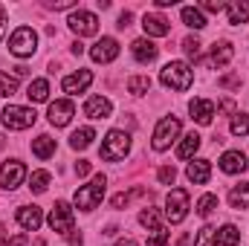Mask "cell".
Segmentation results:
<instances>
[{"label": "cell", "mask_w": 249, "mask_h": 246, "mask_svg": "<svg viewBox=\"0 0 249 246\" xmlns=\"http://www.w3.org/2000/svg\"><path fill=\"white\" fill-rule=\"evenodd\" d=\"M160 81L165 84V87H171V90H188L191 87V81H194V72H191V67L186 61H168L162 67V72H160Z\"/></svg>", "instance_id": "cell-1"}, {"label": "cell", "mask_w": 249, "mask_h": 246, "mask_svg": "<svg viewBox=\"0 0 249 246\" xmlns=\"http://www.w3.org/2000/svg\"><path fill=\"white\" fill-rule=\"evenodd\" d=\"M105 188H107V177H105V174H96V177L90 180V185H81V188L75 191V206H78L81 211H93V209L102 203Z\"/></svg>", "instance_id": "cell-2"}, {"label": "cell", "mask_w": 249, "mask_h": 246, "mask_svg": "<svg viewBox=\"0 0 249 246\" xmlns=\"http://www.w3.org/2000/svg\"><path fill=\"white\" fill-rule=\"evenodd\" d=\"M35 50H38V35H35V29L18 26V29L12 32V38H9V53H12L15 58H29V55H35Z\"/></svg>", "instance_id": "cell-3"}, {"label": "cell", "mask_w": 249, "mask_h": 246, "mask_svg": "<svg viewBox=\"0 0 249 246\" xmlns=\"http://www.w3.org/2000/svg\"><path fill=\"white\" fill-rule=\"evenodd\" d=\"M127 151H130V136L124 130H110L102 142V159H107V162L124 159Z\"/></svg>", "instance_id": "cell-4"}, {"label": "cell", "mask_w": 249, "mask_h": 246, "mask_svg": "<svg viewBox=\"0 0 249 246\" xmlns=\"http://www.w3.org/2000/svg\"><path fill=\"white\" fill-rule=\"evenodd\" d=\"M75 217H72V209H70V203L67 200H58L55 206H53V211H50V226H53V232H58L64 235L67 241L75 235Z\"/></svg>", "instance_id": "cell-5"}, {"label": "cell", "mask_w": 249, "mask_h": 246, "mask_svg": "<svg viewBox=\"0 0 249 246\" xmlns=\"http://www.w3.org/2000/svg\"><path fill=\"white\" fill-rule=\"evenodd\" d=\"M0 119H3V124H6L9 130H26V127L35 124L38 113H35L32 107H23V105H9Z\"/></svg>", "instance_id": "cell-6"}, {"label": "cell", "mask_w": 249, "mask_h": 246, "mask_svg": "<svg viewBox=\"0 0 249 246\" xmlns=\"http://www.w3.org/2000/svg\"><path fill=\"white\" fill-rule=\"evenodd\" d=\"M180 119L177 116H165V119H160L157 124V130H154V139H151V145H154V151H165V148H171V142L180 136Z\"/></svg>", "instance_id": "cell-7"}, {"label": "cell", "mask_w": 249, "mask_h": 246, "mask_svg": "<svg viewBox=\"0 0 249 246\" xmlns=\"http://www.w3.org/2000/svg\"><path fill=\"white\" fill-rule=\"evenodd\" d=\"M188 214V191L183 188H171L165 197V217L171 223H183Z\"/></svg>", "instance_id": "cell-8"}, {"label": "cell", "mask_w": 249, "mask_h": 246, "mask_svg": "<svg viewBox=\"0 0 249 246\" xmlns=\"http://www.w3.org/2000/svg\"><path fill=\"white\" fill-rule=\"evenodd\" d=\"M70 29L81 38V35H96L99 32V18L93 15V12H84V9H78V12H72L70 15Z\"/></svg>", "instance_id": "cell-9"}, {"label": "cell", "mask_w": 249, "mask_h": 246, "mask_svg": "<svg viewBox=\"0 0 249 246\" xmlns=\"http://www.w3.org/2000/svg\"><path fill=\"white\" fill-rule=\"evenodd\" d=\"M23 177H26V168H23V162H18V159H9V162H3V168H0V185H3L6 191L18 188V185L23 183Z\"/></svg>", "instance_id": "cell-10"}, {"label": "cell", "mask_w": 249, "mask_h": 246, "mask_svg": "<svg viewBox=\"0 0 249 246\" xmlns=\"http://www.w3.org/2000/svg\"><path fill=\"white\" fill-rule=\"evenodd\" d=\"M72 116H75V107H72V102H67V99L53 102V105H50V110H47V119H50V124H55V127L70 124Z\"/></svg>", "instance_id": "cell-11"}, {"label": "cell", "mask_w": 249, "mask_h": 246, "mask_svg": "<svg viewBox=\"0 0 249 246\" xmlns=\"http://www.w3.org/2000/svg\"><path fill=\"white\" fill-rule=\"evenodd\" d=\"M116 55H119V44H116L113 38H102V41H96L93 50H90V58L96 64H110Z\"/></svg>", "instance_id": "cell-12"}, {"label": "cell", "mask_w": 249, "mask_h": 246, "mask_svg": "<svg viewBox=\"0 0 249 246\" xmlns=\"http://www.w3.org/2000/svg\"><path fill=\"white\" fill-rule=\"evenodd\" d=\"M90 81H93V72H90V70H78V72H72V75L64 78L61 87H64V93L78 96V93H84V90L90 87Z\"/></svg>", "instance_id": "cell-13"}, {"label": "cell", "mask_w": 249, "mask_h": 246, "mask_svg": "<svg viewBox=\"0 0 249 246\" xmlns=\"http://www.w3.org/2000/svg\"><path fill=\"white\" fill-rule=\"evenodd\" d=\"M188 110H191V119L197 124H212L217 107H214V102H209V99H191Z\"/></svg>", "instance_id": "cell-14"}, {"label": "cell", "mask_w": 249, "mask_h": 246, "mask_svg": "<svg viewBox=\"0 0 249 246\" xmlns=\"http://www.w3.org/2000/svg\"><path fill=\"white\" fill-rule=\"evenodd\" d=\"M18 223L26 229V232H38V226L44 223V211L38 206H20L18 209Z\"/></svg>", "instance_id": "cell-15"}, {"label": "cell", "mask_w": 249, "mask_h": 246, "mask_svg": "<svg viewBox=\"0 0 249 246\" xmlns=\"http://www.w3.org/2000/svg\"><path fill=\"white\" fill-rule=\"evenodd\" d=\"M130 50H133V58L139 64H151L160 55V50H157V44H154L151 38H136V41L130 44Z\"/></svg>", "instance_id": "cell-16"}, {"label": "cell", "mask_w": 249, "mask_h": 246, "mask_svg": "<svg viewBox=\"0 0 249 246\" xmlns=\"http://www.w3.org/2000/svg\"><path fill=\"white\" fill-rule=\"evenodd\" d=\"M247 168H249V162L241 151H226L220 157V171H226V174H244Z\"/></svg>", "instance_id": "cell-17"}, {"label": "cell", "mask_w": 249, "mask_h": 246, "mask_svg": "<svg viewBox=\"0 0 249 246\" xmlns=\"http://www.w3.org/2000/svg\"><path fill=\"white\" fill-rule=\"evenodd\" d=\"M110 110H113V105L105 96H90L84 105V116H90V119H107Z\"/></svg>", "instance_id": "cell-18"}, {"label": "cell", "mask_w": 249, "mask_h": 246, "mask_svg": "<svg viewBox=\"0 0 249 246\" xmlns=\"http://www.w3.org/2000/svg\"><path fill=\"white\" fill-rule=\"evenodd\" d=\"M186 177H188V183H194V185L209 183V177H212V162H209V159H194V162H188Z\"/></svg>", "instance_id": "cell-19"}, {"label": "cell", "mask_w": 249, "mask_h": 246, "mask_svg": "<svg viewBox=\"0 0 249 246\" xmlns=\"http://www.w3.org/2000/svg\"><path fill=\"white\" fill-rule=\"evenodd\" d=\"M142 29H145V35H151V38H162V35L171 32L168 20H165L162 15H145V18H142Z\"/></svg>", "instance_id": "cell-20"}, {"label": "cell", "mask_w": 249, "mask_h": 246, "mask_svg": "<svg viewBox=\"0 0 249 246\" xmlns=\"http://www.w3.org/2000/svg\"><path fill=\"white\" fill-rule=\"evenodd\" d=\"M232 55H235V50H232V44L229 41H220V44H214L212 47V55H209V67H214V70H220V67H226V64L232 61Z\"/></svg>", "instance_id": "cell-21"}, {"label": "cell", "mask_w": 249, "mask_h": 246, "mask_svg": "<svg viewBox=\"0 0 249 246\" xmlns=\"http://www.w3.org/2000/svg\"><path fill=\"white\" fill-rule=\"evenodd\" d=\"M93 139H96V130H93V127H78V130H72V136H70V148H72V151H84V148H90Z\"/></svg>", "instance_id": "cell-22"}, {"label": "cell", "mask_w": 249, "mask_h": 246, "mask_svg": "<svg viewBox=\"0 0 249 246\" xmlns=\"http://www.w3.org/2000/svg\"><path fill=\"white\" fill-rule=\"evenodd\" d=\"M32 154L38 157V159H50L53 154H55V139L53 136H38V139H32Z\"/></svg>", "instance_id": "cell-23"}, {"label": "cell", "mask_w": 249, "mask_h": 246, "mask_svg": "<svg viewBox=\"0 0 249 246\" xmlns=\"http://www.w3.org/2000/svg\"><path fill=\"white\" fill-rule=\"evenodd\" d=\"M238 241H241V232H238V226H232V223H226L223 229L214 232V246H235Z\"/></svg>", "instance_id": "cell-24"}, {"label": "cell", "mask_w": 249, "mask_h": 246, "mask_svg": "<svg viewBox=\"0 0 249 246\" xmlns=\"http://www.w3.org/2000/svg\"><path fill=\"white\" fill-rule=\"evenodd\" d=\"M229 206L238 209V211L241 209H249V183H241L229 191Z\"/></svg>", "instance_id": "cell-25"}, {"label": "cell", "mask_w": 249, "mask_h": 246, "mask_svg": "<svg viewBox=\"0 0 249 246\" xmlns=\"http://www.w3.org/2000/svg\"><path fill=\"white\" fill-rule=\"evenodd\" d=\"M26 96H29V102H47V99H50V81H47V78H35V81H29Z\"/></svg>", "instance_id": "cell-26"}, {"label": "cell", "mask_w": 249, "mask_h": 246, "mask_svg": "<svg viewBox=\"0 0 249 246\" xmlns=\"http://www.w3.org/2000/svg\"><path fill=\"white\" fill-rule=\"evenodd\" d=\"M229 12V23H247L249 20V0H235L226 6Z\"/></svg>", "instance_id": "cell-27"}, {"label": "cell", "mask_w": 249, "mask_h": 246, "mask_svg": "<svg viewBox=\"0 0 249 246\" xmlns=\"http://www.w3.org/2000/svg\"><path fill=\"white\" fill-rule=\"evenodd\" d=\"M197 151H200V136H197V133H188L186 139L180 142V148H177V157H180V159H191Z\"/></svg>", "instance_id": "cell-28"}, {"label": "cell", "mask_w": 249, "mask_h": 246, "mask_svg": "<svg viewBox=\"0 0 249 246\" xmlns=\"http://www.w3.org/2000/svg\"><path fill=\"white\" fill-rule=\"evenodd\" d=\"M183 23L191 26V29H203V26H206V18H203L200 9H194V6H183Z\"/></svg>", "instance_id": "cell-29"}, {"label": "cell", "mask_w": 249, "mask_h": 246, "mask_svg": "<svg viewBox=\"0 0 249 246\" xmlns=\"http://www.w3.org/2000/svg\"><path fill=\"white\" fill-rule=\"evenodd\" d=\"M148 90H151V78H148V75H133V78H127V93L145 96Z\"/></svg>", "instance_id": "cell-30"}, {"label": "cell", "mask_w": 249, "mask_h": 246, "mask_svg": "<svg viewBox=\"0 0 249 246\" xmlns=\"http://www.w3.org/2000/svg\"><path fill=\"white\" fill-rule=\"evenodd\" d=\"M50 180H53L50 171H35V174L29 177V188H32L35 194H44V191L50 188Z\"/></svg>", "instance_id": "cell-31"}, {"label": "cell", "mask_w": 249, "mask_h": 246, "mask_svg": "<svg viewBox=\"0 0 249 246\" xmlns=\"http://www.w3.org/2000/svg\"><path fill=\"white\" fill-rule=\"evenodd\" d=\"M139 223L148 229V232H160L162 226H160V214H157V209H145L142 214H139Z\"/></svg>", "instance_id": "cell-32"}, {"label": "cell", "mask_w": 249, "mask_h": 246, "mask_svg": "<svg viewBox=\"0 0 249 246\" xmlns=\"http://www.w3.org/2000/svg\"><path fill=\"white\" fill-rule=\"evenodd\" d=\"M214 209H217V197H214V194H203V197L197 200V214H200V217H209Z\"/></svg>", "instance_id": "cell-33"}, {"label": "cell", "mask_w": 249, "mask_h": 246, "mask_svg": "<svg viewBox=\"0 0 249 246\" xmlns=\"http://www.w3.org/2000/svg\"><path fill=\"white\" fill-rule=\"evenodd\" d=\"M229 130H232L235 136H247L249 133V116L247 113H235V116H232V124H229Z\"/></svg>", "instance_id": "cell-34"}, {"label": "cell", "mask_w": 249, "mask_h": 246, "mask_svg": "<svg viewBox=\"0 0 249 246\" xmlns=\"http://www.w3.org/2000/svg\"><path fill=\"white\" fill-rule=\"evenodd\" d=\"M0 93L3 96H15L18 93V78L15 75H6L3 70H0Z\"/></svg>", "instance_id": "cell-35"}, {"label": "cell", "mask_w": 249, "mask_h": 246, "mask_svg": "<svg viewBox=\"0 0 249 246\" xmlns=\"http://www.w3.org/2000/svg\"><path fill=\"white\" fill-rule=\"evenodd\" d=\"M200 47H203V44H200L197 38H186V41H183V50H186V55L191 61H200Z\"/></svg>", "instance_id": "cell-36"}, {"label": "cell", "mask_w": 249, "mask_h": 246, "mask_svg": "<svg viewBox=\"0 0 249 246\" xmlns=\"http://www.w3.org/2000/svg\"><path fill=\"white\" fill-rule=\"evenodd\" d=\"M194 246H214V229H212V226H203V229L197 232Z\"/></svg>", "instance_id": "cell-37"}, {"label": "cell", "mask_w": 249, "mask_h": 246, "mask_svg": "<svg viewBox=\"0 0 249 246\" xmlns=\"http://www.w3.org/2000/svg\"><path fill=\"white\" fill-rule=\"evenodd\" d=\"M139 194H145V191H142V188H136V191H130V194H116V197H113V209H122V206H127V203H130L133 197H139Z\"/></svg>", "instance_id": "cell-38"}, {"label": "cell", "mask_w": 249, "mask_h": 246, "mask_svg": "<svg viewBox=\"0 0 249 246\" xmlns=\"http://www.w3.org/2000/svg\"><path fill=\"white\" fill-rule=\"evenodd\" d=\"M157 177H160V183H174V180H177V171H174V165H165V168H160V174H157Z\"/></svg>", "instance_id": "cell-39"}, {"label": "cell", "mask_w": 249, "mask_h": 246, "mask_svg": "<svg viewBox=\"0 0 249 246\" xmlns=\"http://www.w3.org/2000/svg\"><path fill=\"white\" fill-rule=\"evenodd\" d=\"M165 241H168V232H165V229H160V232H151L148 246H165Z\"/></svg>", "instance_id": "cell-40"}, {"label": "cell", "mask_w": 249, "mask_h": 246, "mask_svg": "<svg viewBox=\"0 0 249 246\" xmlns=\"http://www.w3.org/2000/svg\"><path fill=\"white\" fill-rule=\"evenodd\" d=\"M200 9H206V12H223L226 3H220V0H206V3H200Z\"/></svg>", "instance_id": "cell-41"}, {"label": "cell", "mask_w": 249, "mask_h": 246, "mask_svg": "<svg viewBox=\"0 0 249 246\" xmlns=\"http://www.w3.org/2000/svg\"><path fill=\"white\" fill-rule=\"evenodd\" d=\"M75 6V0H50L47 3V9H72Z\"/></svg>", "instance_id": "cell-42"}, {"label": "cell", "mask_w": 249, "mask_h": 246, "mask_svg": "<svg viewBox=\"0 0 249 246\" xmlns=\"http://www.w3.org/2000/svg\"><path fill=\"white\" fill-rule=\"evenodd\" d=\"M75 174H78V177H87V174H90V162H87V159H78V162H75Z\"/></svg>", "instance_id": "cell-43"}, {"label": "cell", "mask_w": 249, "mask_h": 246, "mask_svg": "<svg viewBox=\"0 0 249 246\" xmlns=\"http://www.w3.org/2000/svg\"><path fill=\"white\" fill-rule=\"evenodd\" d=\"M238 84H241L238 75H226V78H220V87H238Z\"/></svg>", "instance_id": "cell-44"}, {"label": "cell", "mask_w": 249, "mask_h": 246, "mask_svg": "<svg viewBox=\"0 0 249 246\" xmlns=\"http://www.w3.org/2000/svg\"><path fill=\"white\" fill-rule=\"evenodd\" d=\"M130 20H133V15H130V12H122V15H119V23H116V26H119V29H127V26H130Z\"/></svg>", "instance_id": "cell-45"}, {"label": "cell", "mask_w": 249, "mask_h": 246, "mask_svg": "<svg viewBox=\"0 0 249 246\" xmlns=\"http://www.w3.org/2000/svg\"><path fill=\"white\" fill-rule=\"evenodd\" d=\"M6 246H26V235H15V238H12Z\"/></svg>", "instance_id": "cell-46"}, {"label": "cell", "mask_w": 249, "mask_h": 246, "mask_svg": "<svg viewBox=\"0 0 249 246\" xmlns=\"http://www.w3.org/2000/svg\"><path fill=\"white\" fill-rule=\"evenodd\" d=\"M116 246H139L136 241H130V238H122V241H116Z\"/></svg>", "instance_id": "cell-47"}, {"label": "cell", "mask_w": 249, "mask_h": 246, "mask_svg": "<svg viewBox=\"0 0 249 246\" xmlns=\"http://www.w3.org/2000/svg\"><path fill=\"white\" fill-rule=\"evenodd\" d=\"M177 246H188V238H186V235L180 238V244H177Z\"/></svg>", "instance_id": "cell-48"}, {"label": "cell", "mask_w": 249, "mask_h": 246, "mask_svg": "<svg viewBox=\"0 0 249 246\" xmlns=\"http://www.w3.org/2000/svg\"><path fill=\"white\" fill-rule=\"evenodd\" d=\"M3 145H6V136H3V133H0V148H3Z\"/></svg>", "instance_id": "cell-49"}, {"label": "cell", "mask_w": 249, "mask_h": 246, "mask_svg": "<svg viewBox=\"0 0 249 246\" xmlns=\"http://www.w3.org/2000/svg\"><path fill=\"white\" fill-rule=\"evenodd\" d=\"M0 246H3V229H0Z\"/></svg>", "instance_id": "cell-50"}, {"label": "cell", "mask_w": 249, "mask_h": 246, "mask_svg": "<svg viewBox=\"0 0 249 246\" xmlns=\"http://www.w3.org/2000/svg\"><path fill=\"white\" fill-rule=\"evenodd\" d=\"M0 32H3V26H0Z\"/></svg>", "instance_id": "cell-51"}]
</instances>
